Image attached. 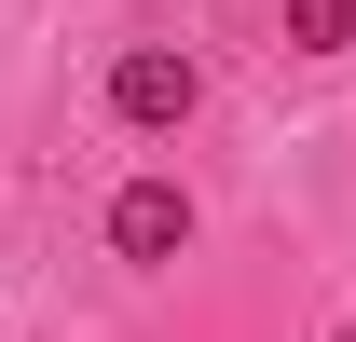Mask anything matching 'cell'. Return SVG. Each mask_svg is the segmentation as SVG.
<instances>
[{
	"instance_id": "1",
	"label": "cell",
	"mask_w": 356,
	"mask_h": 342,
	"mask_svg": "<svg viewBox=\"0 0 356 342\" xmlns=\"http://www.w3.org/2000/svg\"><path fill=\"white\" fill-rule=\"evenodd\" d=\"M110 110H124L137 137H178L192 110H206V69H192L178 42H124L110 55Z\"/></svg>"
},
{
	"instance_id": "2",
	"label": "cell",
	"mask_w": 356,
	"mask_h": 342,
	"mask_svg": "<svg viewBox=\"0 0 356 342\" xmlns=\"http://www.w3.org/2000/svg\"><path fill=\"white\" fill-rule=\"evenodd\" d=\"M110 247H124L137 274L178 260V247H192V192H178V178H124V192H110Z\"/></svg>"
},
{
	"instance_id": "3",
	"label": "cell",
	"mask_w": 356,
	"mask_h": 342,
	"mask_svg": "<svg viewBox=\"0 0 356 342\" xmlns=\"http://www.w3.org/2000/svg\"><path fill=\"white\" fill-rule=\"evenodd\" d=\"M356 42V0H288V55H343Z\"/></svg>"
}]
</instances>
